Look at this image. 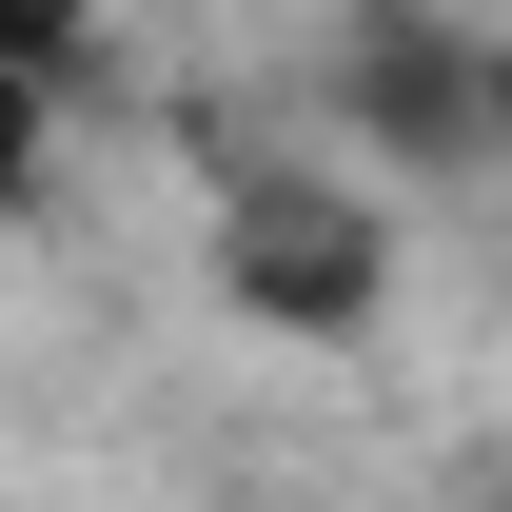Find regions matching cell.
<instances>
[{
	"label": "cell",
	"instance_id": "6da1fadb",
	"mask_svg": "<svg viewBox=\"0 0 512 512\" xmlns=\"http://www.w3.org/2000/svg\"><path fill=\"white\" fill-rule=\"evenodd\" d=\"M197 276H217V316H237V335L355 355V335L394 316L414 237H394V178H375V158H237L217 217H197Z\"/></svg>",
	"mask_w": 512,
	"mask_h": 512
},
{
	"label": "cell",
	"instance_id": "7a4b0ae2",
	"mask_svg": "<svg viewBox=\"0 0 512 512\" xmlns=\"http://www.w3.org/2000/svg\"><path fill=\"white\" fill-rule=\"evenodd\" d=\"M335 138H355L375 178L493 158V40L434 20V0H355V20H335Z\"/></svg>",
	"mask_w": 512,
	"mask_h": 512
},
{
	"label": "cell",
	"instance_id": "3957f363",
	"mask_svg": "<svg viewBox=\"0 0 512 512\" xmlns=\"http://www.w3.org/2000/svg\"><path fill=\"white\" fill-rule=\"evenodd\" d=\"M40 197H60V79L0 60V217H40Z\"/></svg>",
	"mask_w": 512,
	"mask_h": 512
},
{
	"label": "cell",
	"instance_id": "277c9868",
	"mask_svg": "<svg viewBox=\"0 0 512 512\" xmlns=\"http://www.w3.org/2000/svg\"><path fill=\"white\" fill-rule=\"evenodd\" d=\"M0 60L79 99V60H99V0H0Z\"/></svg>",
	"mask_w": 512,
	"mask_h": 512
},
{
	"label": "cell",
	"instance_id": "5b68a950",
	"mask_svg": "<svg viewBox=\"0 0 512 512\" xmlns=\"http://www.w3.org/2000/svg\"><path fill=\"white\" fill-rule=\"evenodd\" d=\"M493 158H512V40H493Z\"/></svg>",
	"mask_w": 512,
	"mask_h": 512
}]
</instances>
